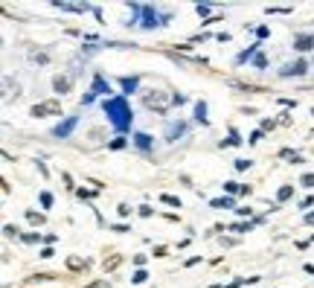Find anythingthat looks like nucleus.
<instances>
[{"mask_svg":"<svg viewBox=\"0 0 314 288\" xmlns=\"http://www.w3.org/2000/svg\"><path fill=\"white\" fill-rule=\"evenodd\" d=\"M105 114H108V123L117 128L120 134L131 128L134 123V114H131V105H128L126 96H111V99H105Z\"/></svg>","mask_w":314,"mask_h":288,"instance_id":"nucleus-1","label":"nucleus"},{"mask_svg":"<svg viewBox=\"0 0 314 288\" xmlns=\"http://www.w3.org/2000/svg\"><path fill=\"white\" fill-rule=\"evenodd\" d=\"M140 15H143V30H157L172 21V15H160L155 6H140Z\"/></svg>","mask_w":314,"mask_h":288,"instance_id":"nucleus-2","label":"nucleus"},{"mask_svg":"<svg viewBox=\"0 0 314 288\" xmlns=\"http://www.w3.org/2000/svg\"><path fill=\"white\" fill-rule=\"evenodd\" d=\"M30 114H32V117H56V114H62V105H59L56 99H47V102L32 105Z\"/></svg>","mask_w":314,"mask_h":288,"instance_id":"nucleus-3","label":"nucleus"},{"mask_svg":"<svg viewBox=\"0 0 314 288\" xmlns=\"http://www.w3.org/2000/svg\"><path fill=\"white\" fill-rule=\"evenodd\" d=\"M143 102H146V108H155L157 114H166V96L155 91V94H146L143 96Z\"/></svg>","mask_w":314,"mask_h":288,"instance_id":"nucleus-4","label":"nucleus"},{"mask_svg":"<svg viewBox=\"0 0 314 288\" xmlns=\"http://www.w3.org/2000/svg\"><path fill=\"white\" fill-rule=\"evenodd\" d=\"M79 126V117H67L64 123H59L56 126V131H53V137H59V140H64V137H70L73 134V128Z\"/></svg>","mask_w":314,"mask_h":288,"instance_id":"nucleus-5","label":"nucleus"},{"mask_svg":"<svg viewBox=\"0 0 314 288\" xmlns=\"http://www.w3.org/2000/svg\"><path fill=\"white\" fill-rule=\"evenodd\" d=\"M280 73H283V76H306V73H309V64L300 59V62H294V64H288V67H283Z\"/></svg>","mask_w":314,"mask_h":288,"instance_id":"nucleus-6","label":"nucleus"},{"mask_svg":"<svg viewBox=\"0 0 314 288\" xmlns=\"http://www.w3.org/2000/svg\"><path fill=\"white\" fill-rule=\"evenodd\" d=\"M91 94H96V96H108L111 94V85L105 82V76H99V73L94 76V88H91ZM108 99H111V96H108Z\"/></svg>","mask_w":314,"mask_h":288,"instance_id":"nucleus-7","label":"nucleus"},{"mask_svg":"<svg viewBox=\"0 0 314 288\" xmlns=\"http://www.w3.org/2000/svg\"><path fill=\"white\" fill-rule=\"evenodd\" d=\"M134 146H137L143 155H149V152H152V134H146V131L134 134Z\"/></svg>","mask_w":314,"mask_h":288,"instance_id":"nucleus-8","label":"nucleus"},{"mask_svg":"<svg viewBox=\"0 0 314 288\" xmlns=\"http://www.w3.org/2000/svg\"><path fill=\"white\" fill-rule=\"evenodd\" d=\"M294 50H300V53L314 50V35H297V38H294Z\"/></svg>","mask_w":314,"mask_h":288,"instance_id":"nucleus-9","label":"nucleus"},{"mask_svg":"<svg viewBox=\"0 0 314 288\" xmlns=\"http://www.w3.org/2000/svg\"><path fill=\"white\" fill-rule=\"evenodd\" d=\"M56 9H62V12H88V9H94V6H88V3H53Z\"/></svg>","mask_w":314,"mask_h":288,"instance_id":"nucleus-10","label":"nucleus"},{"mask_svg":"<svg viewBox=\"0 0 314 288\" xmlns=\"http://www.w3.org/2000/svg\"><path fill=\"white\" fill-rule=\"evenodd\" d=\"M70 85H73V79H70V76H56V79H53L56 94H67V91H70Z\"/></svg>","mask_w":314,"mask_h":288,"instance_id":"nucleus-11","label":"nucleus"},{"mask_svg":"<svg viewBox=\"0 0 314 288\" xmlns=\"http://www.w3.org/2000/svg\"><path fill=\"white\" fill-rule=\"evenodd\" d=\"M184 131H187V123H172V126L166 128V140H172V143H175Z\"/></svg>","mask_w":314,"mask_h":288,"instance_id":"nucleus-12","label":"nucleus"},{"mask_svg":"<svg viewBox=\"0 0 314 288\" xmlns=\"http://www.w3.org/2000/svg\"><path fill=\"white\" fill-rule=\"evenodd\" d=\"M120 85L126 88V94H134V91L140 88V76H123V79H120Z\"/></svg>","mask_w":314,"mask_h":288,"instance_id":"nucleus-13","label":"nucleus"},{"mask_svg":"<svg viewBox=\"0 0 314 288\" xmlns=\"http://www.w3.org/2000/svg\"><path fill=\"white\" fill-rule=\"evenodd\" d=\"M210 207L213 210H230V207H236V201L233 198H216V201H210Z\"/></svg>","mask_w":314,"mask_h":288,"instance_id":"nucleus-14","label":"nucleus"},{"mask_svg":"<svg viewBox=\"0 0 314 288\" xmlns=\"http://www.w3.org/2000/svg\"><path fill=\"white\" fill-rule=\"evenodd\" d=\"M195 120L198 123H207V102H198L195 105Z\"/></svg>","mask_w":314,"mask_h":288,"instance_id":"nucleus-15","label":"nucleus"},{"mask_svg":"<svg viewBox=\"0 0 314 288\" xmlns=\"http://www.w3.org/2000/svg\"><path fill=\"white\" fill-rule=\"evenodd\" d=\"M67 268H70V271H79V268H88V262L79 259V256H70V259H67Z\"/></svg>","mask_w":314,"mask_h":288,"instance_id":"nucleus-16","label":"nucleus"},{"mask_svg":"<svg viewBox=\"0 0 314 288\" xmlns=\"http://www.w3.org/2000/svg\"><path fill=\"white\" fill-rule=\"evenodd\" d=\"M294 195V187L291 184H285V187H280V192H277V201H288Z\"/></svg>","mask_w":314,"mask_h":288,"instance_id":"nucleus-17","label":"nucleus"},{"mask_svg":"<svg viewBox=\"0 0 314 288\" xmlns=\"http://www.w3.org/2000/svg\"><path fill=\"white\" fill-rule=\"evenodd\" d=\"M280 155H283V158H288V163H303V155H297V152H291V149H283Z\"/></svg>","mask_w":314,"mask_h":288,"instance_id":"nucleus-18","label":"nucleus"},{"mask_svg":"<svg viewBox=\"0 0 314 288\" xmlns=\"http://www.w3.org/2000/svg\"><path fill=\"white\" fill-rule=\"evenodd\" d=\"M146 280H149V274H146L143 268H140V271H134V277H131V283H134V286H143Z\"/></svg>","mask_w":314,"mask_h":288,"instance_id":"nucleus-19","label":"nucleus"},{"mask_svg":"<svg viewBox=\"0 0 314 288\" xmlns=\"http://www.w3.org/2000/svg\"><path fill=\"white\" fill-rule=\"evenodd\" d=\"M27 222H30V224H44V216H41V213H35V210H27Z\"/></svg>","mask_w":314,"mask_h":288,"instance_id":"nucleus-20","label":"nucleus"},{"mask_svg":"<svg viewBox=\"0 0 314 288\" xmlns=\"http://www.w3.org/2000/svg\"><path fill=\"white\" fill-rule=\"evenodd\" d=\"M253 67H256V70H265V67H268V59H265L262 53H259V56H253Z\"/></svg>","mask_w":314,"mask_h":288,"instance_id":"nucleus-21","label":"nucleus"},{"mask_svg":"<svg viewBox=\"0 0 314 288\" xmlns=\"http://www.w3.org/2000/svg\"><path fill=\"white\" fill-rule=\"evenodd\" d=\"M221 187H224V190L230 192V195H233V192H242V187H239L236 181H227V184H221Z\"/></svg>","mask_w":314,"mask_h":288,"instance_id":"nucleus-22","label":"nucleus"},{"mask_svg":"<svg viewBox=\"0 0 314 288\" xmlns=\"http://www.w3.org/2000/svg\"><path fill=\"white\" fill-rule=\"evenodd\" d=\"M300 184H303L306 190H314V175H303V178H300Z\"/></svg>","mask_w":314,"mask_h":288,"instance_id":"nucleus-23","label":"nucleus"},{"mask_svg":"<svg viewBox=\"0 0 314 288\" xmlns=\"http://www.w3.org/2000/svg\"><path fill=\"white\" fill-rule=\"evenodd\" d=\"M160 201H166L172 207H181V198H175V195H160Z\"/></svg>","mask_w":314,"mask_h":288,"instance_id":"nucleus-24","label":"nucleus"},{"mask_svg":"<svg viewBox=\"0 0 314 288\" xmlns=\"http://www.w3.org/2000/svg\"><path fill=\"white\" fill-rule=\"evenodd\" d=\"M227 230H236V233H248V230H251V222H248V224H230Z\"/></svg>","mask_w":314,"mask_h":288,"instance_id":"nucleus-25","label":"nucleus"},{"mask_svg":"<svg viewBox=\"0 0 314 288\" xmlns=\"http://www.w3.org/2000/svg\"><path fill=\"white\" fill-rule=\"evenodd\" d=\"M195 12H198L201 18H207V15H210V6H207V3H198V6H195Z\"/></svg>","mask_w":314,"mask_h":288,"instance_id":"nucleus-26","label":"nucleus"},{"mask_svg":"<svg viewBox=\"0 0 314 288\" xmlns=\"http://www.w3.org/2000/svg\"><path fill=\"white\" fill-rule=\"evenodd\" d=\"M120 265V256H111V259H105V271H111V268H117Z\"/></svg>","mask_w":314,"mask_h":288,"instance_id":"nucleus-27","label":"nucleus"},{"mask_svg":"<svg viewBox=\"0 0 314 288\" xmlns=\"http://www.w3.org/2000/svg\"><path fill=\"white\" fill-rule=\"evenodd\" d=\"M85 288H111V283L108 280H96V283H91V286H85Z\"/></svg>","mask_w":314,"mask_h":288,"instance_id":"nucleus-28","label":"nucleus"},{"mask_svg":"<svg viewBox=\"0 0 314 288\" xmlns=\"http://www.w3.org/2000/svg\"><path fill=\"white\" fill-rule=\"evenodd\" d=\"M41 204H44V207H53V195H50V192H41Z\"/></svg>","mask_w":314,"mask_h":288,"instance_id":"nucleus-29","label":"nucleus"},{"mask_svg":"<svg viewBox=\"0 0 314 288\" xmlns=\"http://www.w3.org/2000/svg\"><path fill=\"white\" fill-rule=\"evenodd\" d=\"M126 146V137H117V140H111V149H123Z\"/></svg>","mask_w":314,"mask_h":288,"instance_id":"nucleus-30","label":"nucleus"},{"mask_svg":"<svg viewBox=\"0 0 314 288\" xmlns=\"http://www.w3.org/2000/svg\"><path fill=\"white\" fill-rule=\"evenodd\" d=\"M256 35H259V41H262V38H268V35H271V30H268V27H259Z\"/></svg>","mask_w":314,"mask_h":288,"instance_id":"nucleus-31","label":"nucleus"},{"mask_svg":"<svg viewBox=\"0 0 314 288\" xmlns=\"http://www.w3.org/2000/svg\"><path fill=\"white\" fill-rule=\"evenodd\" d=\"M236 169L242 172V169H251V160H236Z\"/></svg>","mask_w":314,"mask_h":288,"instance_id":"nucleus-32","label":"nucleus"},{"mask_svg":"<svg viewBox=\"0 0 314 288\" xmlns=\"http://www.w3.org/2000/svg\"><path fill=\"white\" fill-rule=\"evenodd\" d=\"M108 230H114V233H126L128 227H126V224H111V227H108Z\"/></svg>","mask_w":314,"mask_h":288,"instance_id":"nucleus-33","label":"nucleus"},{"mask_svg":"<svg viewBox=\"0 0 314 288\" xmlns=\"http://www.w3.org/2000/svg\"><path fill=\"white\" fill-rule=\"evenodd\" d=\"M94 99H96V94H85V96H82V105H91Z\"/></svg>","mask_w":314,"mask_h":288,"instance_id":"nucleus-34","label":"nucleus"},{"mask_svg":"<svg viewBox=\"0 0 314 288\" xmlns=\"http://www.w3.org/2000/svg\"><path fill=\"white\" fill-rule=\"evenodd\" d=\"M3 230H6V236H18V227H12V224H6Z\"/></svg>","mask_w":314,"mask_h":288,"instance_id":"nucleus-35","label":"nucleus"},{"mask_svg":"<svg viewBox=\"0 0 314 288\" xmlns=\"http://www.w3.org/2000/svg\"><path fill=\"white\" fill-rule=\"evenodd\" d=\"M239 216H248V219H251L253 210H251V207H239Z\"/></svg>","mask_w":314,"mask_h":288,"instance_id":"nucleus-36","label":"nucleus"},{"mask_svg":"<svg viewBox=\"0 0 314 288\" xmlns=\"http://www.w3.org/2000/svg\"><path fill=\"white\" fill-rule=\"evenodd\" d=\"M306 222H309V224H314V213H309V216H306Z\"/></svg>","mask_w":314,"mask_h":288,"instance_id":"nucleus-37","label":"nucleus"},{"mask_svg":"<svg viewBox=\"0 0 314 288\" xmlns=\"http://www.w3.org/2000/svg\"><path fill=\"white\" fill-rule=\"evenodd\" d=\"M312 114H314V111H312Z\"/></svg>","mask_w":314,"mask_h":288,"instance_id":"nucleus-38","label":"nucleus"}]
</instances>
